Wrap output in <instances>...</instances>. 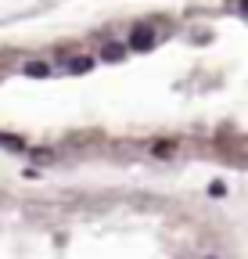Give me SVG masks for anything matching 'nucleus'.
<instances>
[{
    "instance_id": "5",
    "label": "nucleus",
    "mask_w": 248,
    "mask_h": 259,
    "mask_svg": "<svg viewBox=\"0 0 248 259\" xmlns=\"http://www.w3.org/2000/svg\"><path fill=\"white\" fill-rule=\"evenodd\" d=\"M151 155L155 158H173L176 155V141H155L151 144Z\"/></svg>"
},
{
    "instance_id": "1",
    "label": "nucleus",
    "mask_w": 248,
    "mask_h": 259,
    "mask_svg": "<svg viewBox=\"0 0 248 259\" xmlns=\"http://www.w3.org/2000/svg\"><path fill=\"white\" fill-rule=\"evenodd\" d=\"M155 29H151V22H140V25H133V32H130V51L133 54H147V51H155Z\"/></svg>"
},
{
    "instance_id": "3",
    "label": "nucleus",
    "mask_w": 248,
    "mask_h": 259,
    "mask_svg": "<svg viewBox=\"0 0 248 259\" xmlns=\"http://www.w3.org/2000/svg\"><path fill=\"white\" fill-rule=\"evenodd\" d=\"M126 54H130V47H126V44H115V40L101 47V61H122Z\"/></svg>"
},
{
    "instance_id": "6",
    "label": "nucleus",
    "mask_w": 248,
    "mask_h": 259,
    "mask_svg": "<svg viewBox=\"0 0 248 259\" xmlns=\"http://www.w3.org/2000/svg\"><path fill=\"white\" fill-rule=\"evenodd\" d=\"M0 144H4V148H11V151H29V148H25V141L11 137V134H0Z\"/></svg>"
},
{
    "instance_id": "2",
    "label": "nucleus",
    "mask_w": 248,
    "mask_h": 259,
    "mask_svg": "<svg viewBox=\"0 0 248 259\" xmlns=\"http://www.w3.org/2000/svg\"><path fill=\"white\" fill-rule=\"evenodd\" d=\"M51 72H54V69H51L47 61H25V65H22V76H25V79H47Z\"/></svg>"
},
{
    "instance_id": "8",
    "label": "nucleus",
    "mask_w": 248,
    "mask_h": 259,
    "mask_svg": "<svg viewBox=\"0 0 248 259\" xmlns=\"http://www.w3.org/2000/svg\"><path fill=\"white\" fill-rule=\"evenodd\" d=\"M241 11H244V15H248V0H241Z\"/></svg>"
},
{
    "instance_id": "7",
    "label": "nucleus",
    "mask_w": 248,
    "mask_h": 259,
    "mask_svg": "<svg viewBox=\"0 0 248 259\" xmlns=\"http://www.w3.org/2000/svg\"><path fill=\"white\" fill-rule=\"evenodd\" d=\"M209 194H212V198H223V194H227V184H223V180H212V184H209Z\"/></svg>"
},
{
    "instance_id": "4",
    "label": "nucleus",
    "mask_w": 248,
    "mask_h": 259,
    "mask_svg": "<svg viewBox=\"0 0 248 259\" xmlns=\"http://www.w3.org/2000/svg\"><path fill=\"white\" fill-rule=\"evenodd\" d=\"M90 69H94V58H86V54H76V58L65 65L69 76H79V72H90Z\"/></svg>"
},
{
    "instance_id": "9",
    "label": "nucleus",
    "mask_w": 248,
    "mask_h": 259,
    "mask_svg": "<svg viewBox=\"0 0 248 259\" xmlns=\"http://www.w3.org/2000/svg\"><path fill=\"white\" fill-rule=\"evenodd\" d=\"M202 259H220V255H202Z\"/></svg>"
}]
</instances>
